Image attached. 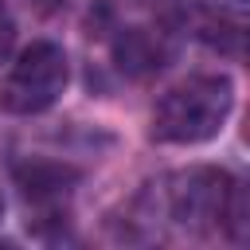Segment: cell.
Returning <instances> with one entry per match:
<instances>
[{
	"label": "cell",
	"mask_w": 250,
	"mask_h": 250,
	"mask_svg": "<svg viewBox=\"0 0 250 250\" xmlns=\"http://www.w3.org/2000/svg\"><path fill=\"white\" fill-rule=\"evenodd\" d=\"M31 4H35L39 12H55V8H62L66 0H31Z\"/></svg>",
	"instance_id": "52a82bcc"
},
{
	"label": "cell",
	"mask_w": 250,
	"mask_h": 250,
	"mask_svg": "<svg viewBox=\"0 0 250 250\" xmlns=\"http://www.w3.org/2000/svg\"><path fill=\"white\" fill-rule=\"evenodd\" d=\"M160 219L180 227L184 234H207L227 223H242V195L238 184L219 168H191L176 172L156 188Z\"/></svg>",
	"instance_id": "7a4b0ae2"
},
{
	"label": "cell",
	"mask_w": 250,
	"mask_h": 250,
	"mask_svg": "<svg viewBox=\"0 0 250 250\" xmlns=\"http://www.w3.org/2000/svg\"><path fill=\"white\" fill-rule=\"evenodd\" d=\"M12 39H16V20H12V12H8V4L0 0V59L12 51Z\"/></svg>",
	"instance_id": "8992f818"
},
{
	"label": "cell",
	"mask_w": 250,
	"mask_h": 250,
	"mask_svg": "<svg viewBox=\"0 0 250 250\" xmlns=\"http://www.w3.org/2000/svg\"><path fill=\"white\" fill-rule=\"evenodd\" d=\"M74 180H78V172L59 168V164H31V168H20V188H23V195L35 199V203H43V199H62Z\"/></svg>",
	"instance_id": "5b68a950"
},
{
	"label": "cell",
	"mask_w": 250,
	"mask_h": 250,
	"mask_svg": "<svg viewBox=\"0 0 250 250\" xmlns=\"http://www.w3.org/2000/svg\"><path fill=\"white\" fill-rule=\"evenodd\" d=\"M113 55H117L121 70H133V74H137V70H152V66H160V59H164V43H160V35H152V31H145V27H129V31L117 35Z\"/></svg>",
	"instance_id": "277c9868"
},
{
	"label": "cell",
	"mask_w": 250,
	"mask_h": 250,
	"mask_svg": "<svg viewBox=\"0 0 250 250\" xmlns=\"http://www.w3.org/2000/svg\"><path fill=\"white\" fill-rule=\"evenodd\" d=\"M66 78H70V66H66L62 47H55V43H31L12 62V70H8V78L0 86V109L20 113V117L43 113V109H51L62 98Z\"/></svg>",
	"instance_id": "3957f363"
},
{
	"label": "cell",
	"mask_w": 250,
	"mask_h": 250,
	"mask_svg": "<svg viewBox=\"0 0 250 250\" xmlns=\"http://www.w3.org/2000/svg\"><path fill=\"white\" fill-rule=\"evenodd\" d=\"M0 211H4V199H0Z\"/></svg>",
	"instance_id": "ba28073f"
},
{
	"label": "cell",
	"mask_w": 250,
	"mask_h": 250,
	"mask_svg": "<svg viewBox=\"0 0 250 250\" xmlns=\"http://www.w3.org/2000/svg\"><path fill=\"white\" fill-rule=\"evenodd\" d=\"M234 105V86L227 74H191L176 82L152 109V141L160 145H199L219 137Z\"/></svg>",
	"instance_id": "6da1fadb"
}]
</instances>
